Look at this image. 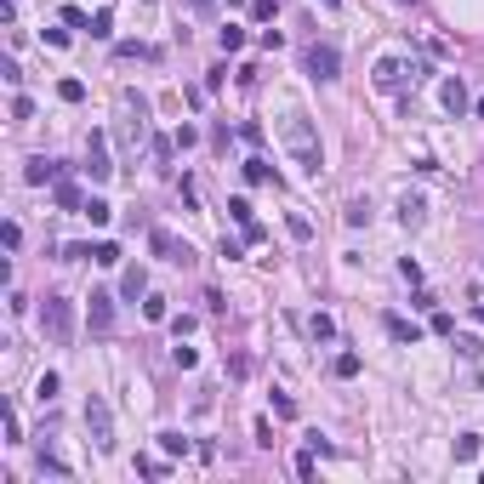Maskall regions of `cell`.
Listing matches in <instances>:
<instances>
[{
  "label": "cell",
  "mask_w": 484,
  "mask_h": 484,
  "mask_svg": "<svg viewBox=\"0 0 484 484\" xmlns=\"http://www.w3.org/2000/svg\"><path fill=\"white\" fill-rule=\"evenodd\" d=\"M40 331H46L57 347H69L74 342V302L69 296H46L40 302Z\"/></svg>",
  "instance_id": "3957f363"
},
{
  "label": "cell",
  "mask_w": 484,
  "mask_h": 484,
  "mask_svg": "<svg viewBox=\"0 0 484 484\" xmlns=\"http://www.w3.org/2000/svg\"><path fill=\"white\" fill-rule=\"evenodd\" d=\"M319 6H331V12H336V6H342V0H319Z\"/></svg>",
  "instance_id": "60d3db41"
},
{
  "label": "cell",
  "mask_w": 484,
  "mask_h": 484,
  "mask_svg": "<svg viewBox=\"0 0 484 484\" xmlns=\"http://www.w3.org/2000/svg\"><path fill=\"white\" fill-rule=\"evenodd\" d=\"M478 114H484V97H478Z\"/></svg>",
  "instance_id": "b9f144b4"
},
{
  "label": "cell",
  "mask_w": 484,
  "mask_h": 484,
  "mask_svg": "<svg viewBox=\"0 0 484 484\" xmlns=\"http://www.w3.org/2000/svg\"><path fill=\"white\" fill-rule=\"evenodd\" d=\"M85 216H92V223L103 228V223H109V216H114V205H109V200H85Z\"/></svg>",
  "instance_id": "603a6c76"
},
{
  "label": "cell",
  "mask_w": 484,
  "mask_h": 484,
  "mask_svg": "<svg viewBox=\"0 0 484 484\" xmlns=\"http://www.w3.org/2000/svg\"><path fill=\"white\" fill-rule=\"evenodd\" d=\"M371 80H376V92H399V85H405V80L416 85V63H405V57H382Z\"/></svg>",
  "instance_id": "5b68a950"
},
{
  "label": "cell",
  "mask_w": 484,
  "mask_h": 484,
  "mask_svg": "<svg viewBox=\"0 0 484 484\" xmlns=\"http://www.w3.org/2000/svg\"><path fill=\"white\" fill-rule=\"evenodd\" d=\"M57 97H63V103H80V97H85V85H80V80H63V85H57Z\"/></svg>",
  "instance_id": "83f0119b"
},
{
  "label": "cell",
  "mask_w": 484,
  "mask_h": 484,
  "mask_svg": "<svg viewBox=\"0 0 484 484\" xmlns=\"http://www.w3.org/2000/svg\"><path fill=\"white\" fill-rule=\"evenodd\" d=\"M228 216H234L240 228H245V223H256V216H251V200H245V194H234V200H228Z\"/></svg>",
  "instance_id": "44dd1931"
},
{
  "label": "cell",
  "mask_w": 484,
  "mask_h": 484,
  "mask_svg": "<svg viewBox=\"0 0 484 484\" xmlns=\"http://www.w3.org/2000/svg\"><path fill=\"white\" fill-rule=\"evenodd\" d=\"M148 154H154L160 171H171V137H148Z\"/></svg>",
  "instance_id": "e0dca14e"
},
{
  "label": "cell",
  "mask_w": 484,
  "mask_h": 484,
  "mask_svg": "<svg viewBox=\"0 0 484 484\" xmlns=\"http://www.w3.org/2000/svg\"><path fill=\"white\" fill-rule=\"evenodd\" d=\"M40 473H57V478H69V467H63L52 450H40Z\"/></svg>",
  "instance_id": "1f68e13d"
},
{
  "label": "cell",
  "mask_w": 484,
  "mask_h": 484,
  "mask_svg": "<svg viewBox=\"0 0 484 484\" xmlns=\"http://www.w3.org/2000/svg\"><path fill=\"white\" fill-rule=\"evenodd\" d=\"M194 12H216V0H194Z\"/></svg>",
  "instance_id": "f35d334b"
},
{
  "label": "cell",
  "mask_w": 484,
  "mask_h": 484,
  "mask_svg": "<svg viewBox=\"0 0 484 484\" xmlns=\"http://www.w3.org/2000/svg\"><path fill=\"white\" fill-rule=\"evenodd\" d=\"M285 228H291V240H314V223H307L302 211H291V216H285Z\"/></svg>",
  "instance_id": "d6986e66"
},
{
  "label": "cell",
  "mask_w": 484,
  "mask_h": 484,
  "mask_svg": "<svg viewBox=\"0 0 484 484\" xmlns=\"http://www.w3.org/2000/svg\"><path fill=\"white\" fill-rule=\"evenodd\" d=\"M399 223H405V228H422V223H427V200H422V194H405V200H399Z\"/></svg>",
  "instance_id": "8fae6325"
},
{
  "label": "cell",
  "mask_w": 484,
  "mask_h": 484,
  "mask_svg": "<svg viewBox=\"0 0 484 484\" xmlns=\"http://www.w3.org/2000/svg\"><path fill=\"white\" fill-rule=\"evenodd\" d=\"M216 40H223V52H240V46H245V29H234V23H228Z\"/></svg>",
  "instance_id": "cb8c5ba5"
},
{
  "label": "cell",
  "mask_w": 484,
  "mask_h": 484,
  "mask_svg": "<svg viewBox=\"0 0 484 484\" xmlns=\"http://www.w3.org/2000/svg\"><path fill=\"white\" fill-rule=\"evenodd\" d=\"M478 445H484L478 433H462V438H456V462H473V456H478Z\"/></svg>",
  "instance_id": "ffe728a7"
},
{
  "label": "cell",
  "mask_w": 484,
  "mask_h": 484,
  "mask_svg": "<svg viewBox=\"0 0 484 484\" xmlns=\"http://www.w3.org/2000/svg\"><path fill=\"white\" fill-rule=\"evenodd\" d=\"M85 433H92V445L103 456L114 450V410H109V399H97V393L85 399Z\"/></svg>",
  "instance_id": "277c9868"
},
{
  "label": "cell",
  "mask_w": 484,
  "mask_h": 484,
  "mask_svg": "<svg viewBox=\"0 0 484 484\" xmlns=\"http://www.w3.org/2000/svg\"><path fill=\"white\" fill-rule=\"evenodd\" d=\"M171 359H177V371H194V365H200V354H194V347H183V342H177V354H171Z\"/></svg>",
  "instance_id": "4dcf8cb0"
},
{
  "label": "cell",
  "mask_w": 484,
  "mask_h": 484,
  "mask_svg": "<svg viewBox=\"0 0 484 484\" xmlns=\"http://www.w3.org/2000/svg\"><path fill=\"white\" fill-rule=\"evenodd\" d=\"M336 69H342L336 46H319V40H314V46H307V74H314V80H336Z\"/></svg>",
  "instance_id": "52a82bcc"
},
{
  "label": "cell",
  "mask_w": 484,
  "mask_h": 484,
  "mask_svg": "<svg viewBox=\"0 0 484 484\" xmlns=\"http://www.w3.org/2000/svg\"><path fill=\"white\" fill-rule=\"evenodd\" d=\"M251 18H256V23H268V18H274V0H251Z\"/></svg>",
  "instance_id": "74e56055"
},
{
  "label": "cell",
  "mask_w": 484,
  "mask_h": 484,
  "mask_svg": "<svg viewBox=\"0 0 484 484\" xmlns=\"http://www.w3.org/2000/svg\"><path fill=\"white\" fill-rule=\"evenodd\" d=\"M307 336H314V342H331V336H336V319H331V314H307Z\"/></svg>",
  "instance_id": "4fadbf2b"
},
{
  "label": "cell",
  "mask_w": 484,
  "mask_h": 484,
  "mask_svg": "<svg viewBox=\"0 0 484 484\" xmlns=\"http://www.w3.org/2000/svg\"><path fill=\"white\" fill-rule=\"evenodd\" d=\"M57 205H63V211H85V200H80L74 183H57Z\"/></svg>",
  "instance_id": "ac0fdd59"
},
{
  "label": "cell",
  "mask_w": 484,
  "mask_h": 484,
  "mask_svg": "<svg viewBox=\"0 0 484 484\" xmlns=\"http://www.w3.org/2000/svg\"><path fill=\"white\" fill-rule=\"evenodd\" d=\"M92 34L109 40V34H114V12H97V18H92Z\"/></svg>",
  "instance_id": "4316f807"
},
{
  "label": "cell",
  "mask_w": 484,
  "mask_h": 484,
  "mask_svg": "<svg viewBox=\"0 0 484 484\" xmlns=\"http://www.w3.org/2000/svg\"><path fill=\"white\" fill-rule=\"evenodd\" d=\"M34 393H40V405H52V399H57V376L46 371V376H40V387H34Z\"/></svg>",
  "instance_id": "484cf974"
},
{
  "label": "cell",
  "mask_w": 484,
  "mask_h": 484,
  "mask_svg": "<svg viewBox=\"0 0 484 484\" xmlns=\"http://www.w3.org/2000/svg\"><path fill=\"white\" fill-rule=\"evenodd\" d=\"M92 331H114V296L109 291H92Z\"/></svg>",
  "instance_id": "9c48e42d"
},
{
  "label": "cell",
  "mask_w": 484,
  "mask_h": 484,
  "mask_svg": "<svg viewBox=\"0 0 484 484\" xmlns=\"http://www.w3.org/2000/svg\"><path fill=\"white\" fill-rule=\"evenodd\" d=\"M63 23H69V29H92V18H85L80 6H63Z\"/></svg>",
  "instance_id": "d6a6232c"
},
{
  "label": "cell",
  "mask_w": 484,
  "mask_h": 484,
  "mask_svg": "<svg viewBox=\"0 0 484 484\" xmlns=\"http://www.w3.org/2000/svg\"><path fill=\"white\" fill-rule=\"evenodd\" d=\"M6 438H12V445L23 438V422H18V410H12V405H6Z\"/></svg>",
  "instance_id": "8d00e7d4"
},
{
  "label": "cell",
  "mask_w": 484,
  "mask_h": 484,
  "mask_svg": "<svg viewBox=\"0 0 484 484\" xmlns=\"http://www.w3.org/2000/svg\"><path fill=\"white\" fill-rule=\"evenodd\" d=\"M473 319H478V325H484V302H473Z\"/></svg>",
  "instance_id": "ab89813d"
},
{
  "label": "cell",
  "mask_w": 484,
  "mask_h": 484,
  "mask_svg": "<svg viewBox=\"0 0 484 484\" xmlns=\"http://www.w3.org/2000/svg\"><path fill=\"white\" fill-rule=\"evenodd\" d=\"M23 183H34V188H40V183H63V165L46 160V154H34V160L23 165Z\"/></svg>",
  "instance_id": "ba28073f"
},
{
  "label": "cell",
  "mask_w": 484,
  "mask_h": 484,
  "mask_svg": "<svg viewBox=\"0 0 484 484\" xmlns=\"http://www.w3.org/2000/svg\"><path fill=\"white\" fill-rule=\"evenodd\" d=\"M438 103H445L450 114H462V109H467V85H462V74H450L445 85H438Z\"/></svg>",
  "instance_id": "30bf717a"
},
{
  "label": "cell",
  "mask_w": 484,
  "mask_h": 484,
  "mask_svg": "<svg viewBox=\"0 0 484 484\" xmlns=\"http://www.w3.org/2000/svg\"><path fill=\"white\" fill-rule=\"evenodd\" d=\"M279 137H285V148H291V160L307 171V177H319V165H325V154H319V131H314V120H307L302 109H291L285 120H279Z\"/></svg>",
  "instance_id": "6da1fadb"
},
{
  "label": "cell",
  "mask_w": 484,
  "mask_h": 484,
  "mask_svg": "<svg viewBox=\"0 0 484 484\" xmlns=\"http://www.w3.org/2000/svg\"><path fill=\"white\" fill-rule=\"evenodd\" d=\"M92 262H103V268H114V262H120V245H114V240H97V245H92Z\"/></svg>",
  "instance_id": "2e32d148"
},
{
  "label": "cell",
  "mask_w": 484,
  "mask_h": 484,
  "mask_svg": "<svg viewBox=\"0 0 484 484\" xmlns=\"http://www.w3.org/2000/svg\"><path fill=\"white\" fill-rule=\"evenodd\" d=\"M245 177L251 183H268V160H245Z\"/></svg>",
  "instance_id": "836d02e7"
},
{
  "label": "cell",
  "mask_w": 484,
  "mask_h": 484,
  "mask_svg": "<svg viewBox=\"0 0 484 484\" xmlns=\"http://www.w3.org/2000/svg\"><path fill=\"white\" fill-rule=\"evenodd\" d=\"M274 410H279V416L291 422V416H296V399H291V393H274Z\"/></svg>",
  "instance_id": "e575fe53"
},
{
  "label": "cell",
  "mask_w": 484,
  "mask_h": 484,
  "mask_svg": "<svg viewBox=\"0 0 484 484\" xmlns=\"http://www.w3.org/2000/svg\"><path fill=\"white\" fill-rule=\"evenodd\" d=\"M456 347H462V359H478V354H484V342H478V336H456Z\"/></svg>",
  "instance_id": "f546056e"
},
{
  "label": "cell",
  "mask_w": 484,
  "mask_h": 484,
  "mask_svg": "<svg viewBox=\"0 0 484 484\" xmlns=\"http://www.w3.org/2000/svg\"><path fill=\"white\" fill-rule=\"evenodd\" d=\"M120 291H125L131 302H137V296L148 291V274H143V268H125V279H120Z\"/></svg>",
  "instance_id": "5bb4252c"
},
{
  "label": "cell",
  "mask_w": 484,
  "mask_h": 484,
  "mask_svg": "<svg viewBox=\"0 0 484 484\" xmlns=\"http://www.w3.org/2000/svg\"><path fill=\"white\" fill-rule=\"evenodd\" d=\"M342 216H347V228H365V223H371V200H347Z\"/></svg>",
  "instance_id": "9a60e30c"
},
{
  "label": "cell",
  "mask_w": 484,
  "mask_h": 484,
  "mask_svg": "<svg viewBox=\"0 0 484 484\" xmlns=\"http://www.w3.org/2000/svg\"><path fill=\"white\" fill-rule=\"evenodd\" d=\"M120 143L137 154V143H148V103L137 92H120Z\"/></svg>",
  "instance_id": "7a4b0ae2"
},
{
  "label": "cell",
  "mask_w": 484,
  "mask_h": 484,
  "mask_svg": "<svg viewBox=\"0 0 484 484\" xmlns=\"http://www.w3.org/2000/svg\"><path fill=\"white\" fill-rule=\"evenodd\" d=\"M0 240H6V251H18V245H23V228H18V223H6V228H0Z\"/></svg>",
  "instance_id": "d590c367"
},
{
  "label": "cell",
  "mask_w": 484,
  "mask_h": 484,
  "mask_svg": "<svg viewBox=\"0 0 484 484\" xmlns=\"http://www.w3.org/2000/svg\"><path fill=\"white\" fill-rule=\"evenodd\" d=\"M387 331H393V342H422V325H410V319H399V314H387Z\"/></svg>",
  "instance_id": "7c38bea8"
},
{
  "label": "cell",
  "mask_w": 484,
  "mask_h": 484,
  "mask_svg": "<svg viewBox=\"0 0 484 484\" xmlns=\"http://www.w3.org/2000/svg\"><path fill=\"white\" fill-rule=\"evenodd\" d=\"M143 319H154V325L165 319V296H148V302H143Z\"/></svg>",
  "instance_id": "f1b7e54d"
},
{
  "label": "cell",
  "mask_w": 484,
  "mask_h": 484,
  "mask_svg": "<svg viewBox=\"0 0 484 484\" xmlns=\"http://www.w3.org/2000/svg\"><path fill=\"white\" fill-rule=\"evenodd\" d=\"M160 450L165 456H188V438L183 433H160Z\"/></svg>",
  "instance_id": "7402d4cb"
},
{
  "label": "cell",
  "mask_w": 484,
  "mask_h": 484,
  "mask_svg": "<svg viewBox=\"0 0 484 484\" xmlns=\"http://www.w3.org/2000/svg\"><path fill=\"white\" fill-rule=\"evenodd\" d=\"M336 376H342V382L359 376V354H336Z\"/></svg>",
  "instance_id": "d4e9b609"
},
{
  "label": "cell",
  "mask_w": 484,
  "mask_h": 484,
  "mask_svg": "<svg viewBox=\"0 0 484 484\" xmlns=\"http://www.w3.org/2000/svg\"><path fill=\"white\" fill-rule=\"evenodd\" d=\"M85 171H92V183H109V177H114V165H109V143H103V131H92V137H85Z\"/></svg>",
  "instance_id": "8992f818"
}]
</instances>
